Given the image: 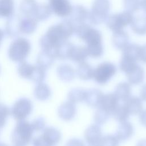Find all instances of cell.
Instances as JSON below:
<instances>
[{
  "label": "cell",
  "mask_w": 146,
  "mask_h": 146,
  "mask_svg": "<svg viewBox=\"0 0 146 146\" xmlns=\"http://www.w3.org/2000/svg\"><path fill=\"white\" fill-rule=\"evenodd\" d=\"M65 146H86L84 142L78 138H72L68 140Z\"/></svg>",
  "instance_id": "cell-42"
},
{
  "label": "cell",
  "mask_w": 146,
  "mask_h": 146,
  "mask_svg": "<svg viewBox=\"0 0 146 146\" xmlns=\"http://www.w3.org/2000/svg\"><path fill=\"white\" fill-rule=\"evenodd\" d=\"M75 72L80 79L86 81L93 78L94 68L89 63L85 61L79 64Z\"/></svg>",
  "instance_id": "cell-26"
},
{
  "label": "cell",
  "mask_w": 146,
  "mask_h": 146,
  "mask_svg": "<svg viewBox=\"0 0 146 146\" xmlns=\"http://www.w3.org/2000/svg\"><path fill=\"white\" fill-rule=\"evenodd\" d=\"M137 64V61L121 56L119 62V68L123 72L127 75L132 71Z\"/></svg>",
  "instance_id": "cell-37"
},
{
  "label": "cell",
  "mask_w": 146,
  "mask_h": 146,
  "mask_svg": "<svg viewBox=\"0 0 146 146\" xmlns=\"http://www.w3.org/2000/svg\"><path fill=\"white\" fill-rule=\"evenodd\" d=\"M128 82L132 85H137L141 83L145 78V72L143 68L137 66L130 72L127 74Z\"/></svg>",
  "instance_id": "cell-28"
},
{
  "label": "cell",
  "mask_w": 146,
  "mask_h": 146,
  "mask_svg": "<svg viewBox=\"0 0 146 146\" xmlns=\"http://www.w3.org/2000/svg\"><path fill=\"white\" fill-rule=\"evenodd\" d=\"M21 17L13 14L7 18L5 25V34L9 38H17L21 34L20 32Z\"/></svg>",
  "instance_id": "cell-13"
},
{
  "label": "cell",
  "mask_w": 146,
  "mask_h": 146,
  "mask_svg": "<svg viewBox=\"0 0 146 146\" xmlns=\"http://www.w3.org/2000/svg\"><path fill=\"white\" fill-rule=\"evenodd\" d=\"M129 35L123 30L115 31L112 35V42L113 47L123 50L129 44Z\"/></svg>",
  "instance_id": "cell-24"
},
{
  "label": "cell",
  "mask_w": 146,
  "mask_h": 146,
  "mask_svg": "<svg viewBox=\"0 0 146 146\" xmlns=\"http://www.w3.org/2000/svg\"><path fill=\"white\" fill-rule=\"evenodd\" d=\"M139 121L143 127H146V110H143L140 113Z\"/></svg>",
  "instance_id": "cell-44"
},
{
  "label": "cell",
  "mask_w": 146,
  "mask_h": 146,
  "mask_svg": "<svg viewBox=\"0 0 146 146\" xmlns=\"http://www.w3.org/2000/svg\"><path fill=\"white\" fill-rule=\"evenodd\" d=\"M111 113L102 107H98L95 111L94 115V120L95 123L100 125L105 124L109 119Z\"/></svg>",
  "instance_id": "cell-36"
},
{
  "label": "cell",
  "mask_w": 146,
  "mask_h": 146,
  "mask_svg": "<svg viewBox=\"0 0 146 146\" xmlns=\"http://www.w3.org/2000/svg\"><path fill=\"white\" fill-rule=\"evenodd\" d=\"M140 46L136 43H129L123 50L122 56L137 61L139 60Z\"/></svg>",
  "instance_id": "cell-31"
},
{
  "label": "cell",
  "mask_w": 146,
  "mask_h": 146,
  "mask_svg": "<svg viewBox=\"0 0 146 146\" xmlns=\"http://www.w3.org/2000/svg\"><path fill=\"white\" fill-rule=\"evenodd\" d=\"M136 146H146V139L139 140L136 144Z\"/></svg>",
  "instance_id": "cell-46"
},
{
  "label": "cell",
  "mask_w": 146,
  "mask_h": 146,
  "mask_svg": "<svg viewBox=\"0 0 146 146\" xmlns=\"http://www.w3.org/2000/svg\"><path fill=\"white\" fill-rule=\"evenodd\" d=\"M130 25L134 33L139 35H146V17L134 18Z\"/></svg>",
  "instance_id": "cell-34"
},
{
  "label": "cell",
  "mask_w": 146,
  "mask_h": 146,
  "mask_svg": "<svg viewBox=\"0 0 146 146\" xmlns=\"http://www.w3.org/2000/svg\"><path fill=\"white\" fill-rule=\"evenodd\" d=\"M103 93L98 88H91L86 90L84 99L85 103L90 107L98 108L100 104Z\"/></svg>",
  "instance_id": "cell-20"
},
{
  "label": "cell",
  "mask_w": 146,
  "mask_h": 146,
  "mask_svg": "<svg viewBox=\"0 0 146 146\" xmlns=\"http://www.w3.org/2000/svg\"><path fill=\"white\" fill-rule=\"evenodd\" d=\"M14 0H0V17L8 18L14 13Z\"/></svg>",
  "instance_id": "cell-30"
},
{
  "label": "cell",
  "mask_w": 146,
  "mask_h": 146,
  "mask_svg": "<svg viewBox=\"0 0 146 146\" xmlns=\"http://www.w3.org/2000/svg\"><path fill=\"white\" fill-rule=\"evenodd\" d=\"M119 140L115 135H107L102 137L98 146H119Z\"/></svg>",
  "instance_id": "cell-38"
},
{
  "label": "cell",
  "mask_w": 146,
  "mask_h": 146,
  "mask_svg": "<svg viewBox=\"0 0 146 146\" xmlns=\"http://www.w3.org/2000/svg\"><path fill=\"white\" fill-rule=\"evenodd\" d=\"M48 5L52 13L60 18H66L72 12V6L68 0H50Z\"/></svg>",
  "instance_id": "cell-10"
},
{
  "label": "cell",
  "mask_w": 146,
  "mask_h": 146,
  "mask_svg": "<svg viewBox=\"0 0 146 146\" xmlns=\"http://www.w3.org/2000/svg\"><path fill=\"white\" fill-rule=\"evenodd\" d=\"M120 100L113 93H108L103 94L100 106L99 107L106 110L112 114V112L119 104Z\"/></svg>",
  "instance_id": "cell-21"
},
{
  "label": "cell",
  "mask_w": 146,
  "mask_h": 146,
  "mask_svg": "<svg viewBox=\"0 0 146 146\" xmlns=\"http://www.w3.org/2000/svg\"><path fill=\"white\" fill-rule=\"evenodd\" d=\"M34 131L31 122L26 120L17 121L11 135L14 146H27L31 142Z\"/></svg>",
  "instance_id": "cell-2"
},
{
  "label": "cell",
  "mask_w": 146,
  "mask_h": 146,
  "mask_svg": "<svg viewBox=\"0 0 146 146\" xmlns=\"http://www.w3.org/2000/svg\"><path fill=\"white\" fill-rule=\"evenodd\" d=\"M110 0H94L89 14L90 25H98L106 22L109 15Z\"/></svg>",
  "instance_id": "cell-5"
},
{
  "label": "cell",
  "mask_w": 146,
  "mask_h": 146,
  "mask_svg": "<svg viewBox=\"0 0 146 146\" xmlns=\"http://www.w3.org/2000/svg\"><path fill=\"white\" fill-rule=\"evenodd\" d=\"M37 5L35 0H22L19 5V11L23 16L32 17Z\"/></svg>",
  "instance_id": "cell-32"
},
{
  "label": "cell",
  "mask_w": 146,
  "mask_h": 146,
  "mask_svg": "<svg viewBox=\"0 0 146 146\" xmlns=\"http://www.w3.org/2000/svg\"><path fill=\"white\" fill-rule=\"evenodd\" d=\"M0 146H9L7 144H6L5 143L3 142H0Z\"/></svg>",
  "instance_id": "cell-49"
},
{
  "label": "cell",
  "mask_w": 146,
  "mask_h": 146,
  "mask_svg": "<svg viewBox=\"0 0 146 146\" xmlns=\"http://www.w3.org/2000/svg\"><path fill=\"white\" fill-rule=\"evenodd\" d=\"M13 146H14V145H13Z\"/></svg>",
  "instance_id": "cell-52"
},
{
  "label": "cell",
  "mask_w": 146,
  "mask_h": 146,
  "mask_svg": "<svg viewBox=\"0 0 146 146\" xmlns=\"http://www.w3.org/2000/svg\"><path fill=\"white\" fill-rule=\"evenodd\" d=\"M31 50V44L29 39L24 37H17L10 44L7 55L11 61L19 63L26 60Z\"/></svg>",
  "instance_id": "cell-3"
},
{
  "label": "cell",
  "mask_w": 146,
  "mask_h": 146,
  "mask_svg": "<svg viewBox=\"0 0 146 146\" xmlns=\"http://www.w3.org/2000/svg\"><path fill=\"white\" fill-rule=\"evenodd\" d=\"M113 93L120 101L124 102L131 96V87L128 82L119 83L115 87Z\"/></svg>",
  "instance_id": "cell-29"
},
{
  "label": "cell",
  "mask_w": 146,
  "mask_h": 146,
  "mask_svg": "<svg viewBox=\"0 0 146 146\" xmlns=\"http://www.w3.org/2000/svg\"><path fill=\"white\" fill-rule=\"evenodd\" d=\"M88 56V54L86 46L74 45L71 53L70 59L74 62L79 64L85 62Z\"/></svg>",
  "instance_id": "cell-27"
},
{
  "label": "cell",
  "mask_w": 146,
  "mask_h": 146,
  "mask_svg": "<svg viewBox=\"0 0 146 146\" xmlns=\"http://www.w3.org/2000/svg\"><path fill=\"white\" fill-rule=\"evenodd\" d=\"M84 137L88 144H97L102 137V132L100 125L93 124L85 130Z\"/></svg>",
  "instance_id": "cell-14"
},
{
  "label": "cell",
  "mask_w": 146,
  "mask_h": 146,
  "mask_svg": "<svg viewBox=\"0 0 146 146\" xmlns=\"http://www.w3.org/2000/svg\"><path fill=\"white\" fill-rule=\"evenodd\" d=\"M1 130V129H0ZM0 133H1V131H0Z\"/></svg>",
  "instance_id": "cell-51"
},
{
  "label": "cell",
  "mask_w": 146,
  "mask_h": 146,
  "mask_svg": "<svg viewBox=\"0 0 146 146\" xmlns=\"http://www.w3.org/2000/svg\"><path fill=\"white\" fill-rule=\"evenodd\" d=\"M56 74L58 78L62 82H70L75 78L76 72L71 65L63 63L58 66Z\"/></svg>",
  "instance_id": "cell-18"
},
{
  "label": "cell",
  "mask_w": 146,
  "mask_h": 146,
  "mask_svg": "<svg viewBox=\"0 0 146 146\" xmlns=\"http://www.w3.org/2000/svg\"><path fill=\"white\" fill-rule=\"evenodd\" d=\"M134 128L132 124L128 121L120 123L115 133L119 141H125L129 139L133 135Z\"/></svg>",
  "instance_id": "cell-15"
},
{
  "label": "cell",
  "mask_w": 146,
  "mask_h": 146,
  "mask_svg": "<svg viewBox=\"0 0 146 146\" xmlns=\"http://www.w3.org/2000/svg\"><path fill=\"white\" fill-rule=\"evenodd\" d=\"M74 44L68 40L59 44L54 50V54L56 59L65 60L70 59Z\"/></svg>",
  "instance_id": "cell-19"
},
{
  "label": "cell",
  "mask_w": 146,
  "mask_h": 146,
  "mask_svg": "<svg viewBox=\"0 0 146 146\" xmlns=\"http://www.w3.org/2000/svg\"><path fill=\"white\" fill-rule=\"evenodd\" d=\"M10 115V109L4 103L0 102V129L5 127Z\"/></svg>",
  "instance_id": "cell-39"
},
{
  "label": "cell",
  "mask_w": 146,
  "mask_h": 146,
  "mask_svg": "<svg viewBox=\"0 0 146 146\" xmlns=\"http://www.w3.org/2000/svg\"><path fill=\"white\" fill-rule=\"evenodd\" d=\"M141 0H123L125 10L131 13L137 11L141 7Z\"/></svg>",
  "instance_id": "cell-40"
},
{
  "label": "cell",
  "mask_w": 146,
  "mask_h": 146,
  "mask_svg": "<svg viewBox=\"0 0 146 146\" xmlns=\"http://www.w3.org/2000/svg\"><path fill=\"white\" fill-rule=\"evenodd\" d=\"M140 98L142 101L146 102V83L144 84L140 89Z\"/></svg>",
  "instance_id": "cell-45"
},
{
  "label": "cell",
  "mask_w": 146,
  "mask_h": 146,
  "mask_svg": "<svg viewBox=\"0 0 146 146\" xmlns=\"http://www.w3.org/2000/svg\"><path fill=\"white\" fill-rule=\"evenodd\" d=\"M116 66L110 62H104L94 69L93 78L98 84L103 85L107 83L116 73Z\"/></svg>",
  "instance_id": "cell-9"
},
{
  "label": "cell",
  "mask_w": 146,
  "mask_h": 146,
  "mask_svg": "<svg viewBox=\"0 0 146 146\" xmlns=\"http://www.w3.org/2000/svg\"><path fill=\"white\" fill-rule=\"evenodd\" d=\"M33 110L32 101L27 98H20L13 104L10 115L17 121L26 120Z\"/></svg>",
  "instance_id": "cell-7"
},
{
  "label": "cell",
  "mask_w": 146,
  "mask_h": 146,
  "mask_svg": "<svg viewBox=\"0 0 146 146\" xmlns=\"http://www.w3.org/2000/svg\"><path fill=\"white\" fill-rule=\"evenodd\" d=\"M86 90L82 88H74L69 91L67 94V100L76 104L84 101Z\"/></svg>",
  "instance_id": "cell-33"
},
{
  "label": "cell",
  "mask_w": 146,
  "mask_h": 146,
  "mask_svg": "<svg viewBox=\"0 0 146 146\" xmlns=\"http://www.w3.org/2000/svg\"><path fill=\"white\" fill-rule=\"evenodd\" d=\"M0 74H1V66H0Z\"/></svg>",
  "instance_id": "cell-50"
},
{
  "label": "cell",
  "mask_w": 146,
  "mask_h": 146,
  "mask_svg": "<svg viewBox=\"0 0 146 146\" xmlns=\"http://www.w3.org/2000/svg\"><path fill=\"white\" fill-rule=\"evenodd\" d=\"M62 133L54 127H46L42 133L33 139V146H55L60 141Z\"/></svg>",
  "instance_id": "cell-6"
},
{
  "label": "cell",
  "mask_w": 146,
  "mask_h": 146,
  "mask_svg": "<svg viewBox=\"0 0 146 146\" xmlns=\"http://www.w3.org/2000/svg\"><path fill=\"white\" fill-rule=\"evenodd\" d=\"M139 60L146 63V44L140 46L139 53Z\"/></svg>",
  "instance_id": "cell-43"
},
{
  "label": "cell",
  "mask_w": 146,
  "mask_h": 146,
  "mask_svg": "<svg viewBox=\"0 0 146 146\" xmlns=\"http://www.w3.org/2000/svg\"><path fill=\"white\" fill-rule=\"evenodd\" d=\"M130 115H139L143 110V101L136 96H131L123 102Z\"/></svg>",
  "instance_id": "cell-17"
},
{
  "label": "cell",
  "mask_w": 146,
  "mask_h": 146,
  "mask_svg": "<svg viewBox=\"0 0 146 146\" xmlns=\"http://www.w3.org/2000/svg\"><path fill=\"white\" fill-rule=\"evenodd\" d=\"M55 59L56 58L52 52L42 50L36 56V64L47 70L54 64Z\"/></svg>",
  "instance_id": "cell-16"
},
{
  "label": "cell",
  "mask_w": 146,
  "mask_h": 146,
  "mask_svg": "<svg viewBox=\"0 0 146 146\" xmlns=\"http://www.w3.org/2000/svg\"><path fill=\"white\" fill-rule=\"evenodd\" d=\"M90 11L81 5H76L72 6L70 14V21L74 26L83 23L89 24Z\"/></svg>",
  "instance_id": "cell-11"
},
{
  "label": "cell",
  "mask_w": 146,
  "mask_h": 146,
  "mask_svg": "<svg viewBox=\"0 0 146 146\" xmlns=\"http://www.w3.org/2000/svg\"><path fill=\"white\" fill-rule=\"evenodd\" d=\"M134 19L132 13L124 11L121 13L109 15L106 21L107 27L113 32L123 30Z\"/></svg>",
  "instance_id": "cell-8"
},
{
  "label": "cell",
  "mask_w": 146,
  "mask_h": 146,
  "mask_svg": "<svg viewBox=\"0 0 146 146\" xmlns=\"http://www.w3.org/2000/svg\"><path fill=\"white\" fill-rule=\"evenodd\" d=\"M52 11L48 4L38 3L33 17L38 22L46 21L52 14Z\"/></svg>",
  "instance_id": "cell-25"
},
{
  "label": "cell",
  "mask_w": 146,
  "mask_h": 146,
  "mask_svg": "<svg viewBox=\"0 0 146 146\" xmlns=\"http://www.w3.org/2000/svg\"><path fill=\"white\" fill-rule=\"evenodd\" d=\"M141 7L143 9V11L146 14V0L141 1Z\"/></svg>",
  "instance_id": "cell-47"
},
{
  "label": "cell",
  "mask_w": 146,
  "mask_h": 146,
  "mask_svg": "<svg viewBox=\"0 0 146 146\" xmlns=\"http://www.w3.org/2000/svg\"><path fill=\"white\" fill-rule=\"evenodd\" d=\"M18 74L22 78L31 80L36 84L43 82L46 78L47 70L38 66L23 61L19 63Z\"/></svg>",
  "instance_id": "cell-4"
},
{
  "label": "cell",
  "mask_w": 146,
  "mask_h": 146,
  "mask_svg": "<svg viewBox=\"0 0 146 146\" xmlns=\"http://www.w3.org/2000/svg\"><path fill=\"white\" fill-rule=\"evenodd\" d=\"M34 132L42 131L46 128V122L43 117H38L31 122Z\"/></svg>",
  "instance_id": "cell-41"
},
{
  "label": "cell",
  "mask_w": 146,
  "mask_h": 146,
  "mask_svg": "<svg viewBox=\"0 0 146 146\" xmlns=\"http://www.w3.org/2000/svg\"><path fill=\"white\" fill-rule=\"evenodd\" d=\"M112 115L114 119L119 123L127 121L130 115L123 103L121 104H119L112 112Z\"/></svg>",
  "instance_id": "cell-35"
},
{
  "label": "cell",
  "mask_w": 146,
  "mask_h": 146,
  "mask_svg": "<svg viewBox=\"0 0 146 146\" xmlns=\"http://www.w3.org/2000/svg\"><path fill=\"white\" fill-rule=\"evenodd\" d=\"M5 32L4 31H3L2 29H0V46L1 45V43L2 42V40L4 38V36H5Z\"/></svg>",
  "instance_id": "cell-48"
},
{
  "label": "cell",
  "mask_w": 146,
  "mask_h": 146,
  "mask_svg": "<svg viewBox=\"0 0 146 146\" xmlns=\"http://www.w3.org/2000/svg\"><path fill=\"white\" fill-rule=\"evenodd\" d=\"M76 112L75 104L68 100L62 103L57 110L59 117L66 121L72 120L75 117Z\"/></svg>",
  "instance_id": "cell-12"
},
{
  "label": "cell",
  "mask_w": 146,
  "mask_h": 146,
  "mask_svg": "<svg viewBox=\"0 0 146 146\" xmlns=\"http://www.w3.org/2000/svg\"><path fill=\"white\" fill-rule=\"evenodd\" d=\"M38 22L30 16H24L21 18L20 32L21 34L30 35L33 34L36 30Z\"/></svg>",
  "instance_id": "cell-22"
},
{
  "label": "cell",
  "mask_w": 146,
  "mask_h": 146,
  "mask_svg": "<svg viewBox=\"0 0 146 146\" xmlns=\"http://www.w3.org/2000/svg\"><path fill=\"white\" fill-rule=\"evenodd\" d=\"M34 98L39 101H46L48 100L52 95V92L50 86L44 83L41 82L36 84L33 91Z\"/></svg>",
  "instance_id": "cell-23"
},
{
  "label": "cell",
  "mask_w": 146,
  "mask_h": 146,
  "mask_svg": "<svg viewBox=\"0 0 146 146\" xmlns=\"http://www.w3.org/2000/svg\"><path fill=\"white\" fill-rule=\"evenodd\" d=\"M74 33L73 23L70 20H64L48 29L39 40V46L42 50L51 51L54 54L55 48L61 43L68 40Z\"/></svg>",
  "instance_id": "cell-1"
}]
</instances>
